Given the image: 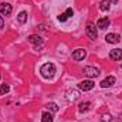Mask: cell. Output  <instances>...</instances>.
<instances>
[{
    "label": "cell",
    "mask_w": 122,
    "mask_h": 122,
    "mask_svg": "<svg viewBox=\"0 0 122 122\" xmlns=\"http://www.w3.org/2000/svg\"><path fill=\"white\" fill-rule=\"evenodd\" d=\"M40 74L43 75V78L46 80H50L56 75V65L53 62H46L44 65H41L40 68Z\"/></svg>",
    "instance_id": "cell-1"
},
{
    "label": "cell",
    "mask_w": 122,
    "mask_h": 122,
    "mask_svg": "<svg viewBox=\"0 0 122 122\" xmlns=\"http://www.w3.org/2000/svg\"><path fill=\"white\" fill-rule=\"evenodd\" d=\"M85 33H87V36H88L91 40H95V38L98 37V31H97V27H95V24H92V23H88V24H87Z\"/></svg>",
    "instance_id": "cell-2"
},
{
    "label": "cell",
    "mask_w": 122,
    "mask_h": 122,
    "mask_svg": "<svg viewBox=\"0 0 122 122\" xmlns=\"http://www.w3.org/2000/svg\"><path fill=\"white\" fill-rule=\"evenodd\" d=\"M82 72H84L88 78H95V77H98V75H99V70H98V68H95V67H84Z\"/></svg>",
    "instance_id": "cell-3"
},
{
    "label": "cell",
    "mask_w": 122,
    "mask_h": 122,
    "mask_svg": "<svg viewBox=\"0 0 122 122\" xmlns=\"http://www.w3.org/2000/svg\"><path fill=\"white\" fill-rule=\"evenodd\" d=\"M94 87H95V82L91 81V80H84L78 84V88L82 90V91H91Z\"/></svg>",
    "instance_id": "cell-4"
},
{
    "label": "cell",
    "mask_w": 122,
    "mask_h": 122,
    "mask_svg": "<svg viewBox=\"0 0 122 122\" xmlns=\"http://www.w3.org/2000/svg\"><path fill=\"white\" fill-rule=\"evenodd\" d=\"M85 56H87V51H85L84 48H77V50L72 53V60L81 61V60L85 58Z\"/></svg>",
    "instance_id": "cell-5"
},
{
    "label": "cell",
    "mask_w": 122,
    "mask_h": 122,
    "mask_svg": "<svg viewBox=\"0 0 122 122\" xmlns=\"http://www.w3.org/2000/svg\"><path fill=\"white\" fill-rule=\"evenodd\" d=\"M109 57H111V60H114V61H121L122 60V50L121 48L111 50L109 51Z\"/></svg>",
    "instance_id": "cell-6"
},
{
    "label": "cell",
    "mask_w": 122,
    "mask_h": 122,
    "mask_svg": "<svg viewBox=\"0 0 122 122\" xmlns=\"http://www.w3.org/2000/svg\"><path fill=\"white\" fill-rule=\"evenodd\" d=\"M119 40H121V37L118 34H114V33H109L105 36V41L109 44H117V43H119Z\"/></svg>",
    "instance_id": "cell-7"
},
{
    "label": "cell",
    "mask_w": 122,
    "mask_h": 122,
    "mask_svg": "<svg viewBox=\"0 0 122 122\" xmlns=\"http://www.w3.org/2000/svg\"><path fill=\"white\" fill-rule=\"evenodd\" d=\"M29 41H30L31 44H34L36 47H38V46H43V38L40 37V36H37V34H33L29 37Z\"/></svg>",
    "instance_id": "cell-8"
},
{
    "label": "cell",
    "mask_w": 122,
    "mask_h": 122,
    "mask_svg": "<svg viewBox=\"0 0 122 122\" xmlns=\"http://www.w3.org/2000/svg\"><path fill=\"white\" fill-rule=\"evenodd\" d=\"M115 84V77H107L105 80L101 81V87L102 88H108V87H112Z\"/></svg>",
    "instance_id": "cell-9"
},
{
    "label": "cell",
    "mask_w": 122,
    "mask_h": 122,
    "mask_svg": "<svg viewBox=\"0 0 122 122\" xmlns=\"http://www.w3.org/2000/svg\"><path fill=\"white\" fill-rule=\"evenodd\" d=\"M72 14H74V10L70 7V9H67L64 13H61L60 16H58V20H60V21H65V20H67L68 17H71Z\"/></svg>",
    "instance_id": "cell-10"
},
{
    "label": "cell",
    "mask_w": 122,
    "mask_h": 122,
    "mask_svg": "<svg viewBox=\"0 0 122 122\" xmlns=\"http://www.w3.org/2000/svg\"><path fill=\"white\" fill-rule=\"evenodd\" d=\"M0 13H1L3 16H9V14L11 13V6H10L9 3H3V4L0 6Z\"/></svg>",
    "instance_id": "cell-11"
},
{
    "label": "cell",
    "mask_w": 122,
    "mask_h": 122,
    "mask_svg": "<svg viewBox=\"0 0 122 122\" xmlns=\"http://www.w3.org/2000/svg\"><path fill=\"white\" fill-rule=\"evenodd\" d=\"M108 26H109V19L108 17H102V19H99L97 21V27L98 29H107Z\"/></svg>",
    "instance_id": "cell-12"
},
{
    "label": "cell",
    "mask_w": 122,
    "mask_h": 122,
    "mask_svg": "<svg viewBox=\"0 0 122 122\" xmlns=\"http://www.w3.org/2000/svg\"><path fill=\"white\" fill-rule=\"evenodd\" d=\"M78 97H80V92L75 91V90H72V91H68L67 92V99L68 101H75V99H78Z\"/></svg>",
    "instance_id": "cell-13"
},
{
    "label": "cell",
    "mask_w": 122,
    "mask_h": 122,
    "mask_svg": "<svg viewBox=\"0 0 122 122\" xmlns=\"http://www.w3.org/2000/svg\"><path fill=\"white\" fill-rule=\"evenodd\" d=\"M111 7V0H102L101 4H99V10L101 11H108Z\"/></svg>",
    "instance_id": "cell-14"
},
{
    "label": "cell",
    "mask_w": 122,
    "mask_h": 122,
    "mask_svg": "<svg viewBox=\"0 0 122 122\" xmlns=\"http://www.w3.org/2000/svg\"><path fill=\"white\" fill-rule=\"evenodd\" d=\"M53 121H54L53 114H50V112H43V115H41V122H53Z\"/></svg>",
    "instance_id": "cell-15"
},
{
    "label": "cell",
    "mask_w": 122,
    "mask_h": 122,
    "mask_svg": "<svg viewBox=\"0 0 122 122\" xmlns=\"http://www.w3.org/2000/svg\"><path fill=\"white\" fill-rule=\"evenodd\" d=\"M90 107H91L90 102H81V104L78 105V109H80V112H85V111L90 109Z\"/></svg>",
    "instance_id": "cell-16"
},
{
    "label": "cell",
    "mask_w": 122,
    "mask_h": 122,
    "mask_svg": "<svg viewBox=\"0 0 122 122\" xmlns=\"http://www.w3.org/2000/svg\"><path fill=\"white\" fill-rule=\"evenodd\" d=\"M17 20L20 23H26L27 21V11H20L19 16H17Z\"/></svg>",
    "instance_id": "cell-17"
},
{
    "label": "cell",
    "mask_w": 122,
    "mask_h": 122,
    "mask_svg": "<svg viewBox=\"0 0 122 122\" xmlns=\"http://www.w3.org/2000/svg\"><path fill=\"white\" fill-rule=\"evenodd\" d=\"M10 90V87L7 85V84H1L0 85V95H4V94H7Z\"/></svg>",
    "instance_id": "cell-18"
},
{
    "label": "cell",
    "mask_w": 122,
    "mask_h": 122,
    "mask_svg": "<svg viewBox=\"0 0 122 122\" xmlns=\"http://www.w3.org/2000/svg\"><path fill=\"white\" fill-rule=\"evenodd\" d=\"M47 108L51 109L53 112H57V111H58V107H57V104H54V102H50V104L47 105Z\"/></svg>",
    "instance_id": "cell-19"
},
{
    "label": "cell",
    "mask_w": 122,
    "mask_h": 122,
    "mask_svg": "<svg viewBox=\"0 0 122 122\" xmlns=\"http://www.w3.org/2000/svg\"><path fill=\"white\" fill-rule=\"evenodd\" d=\"M111 119H112V118H111L109 114H104V115H102V121L104 122H111Z\"/></svg>",
    "instance_id": "cell-20"
},
{
    "label": "cell",
    "mask_w": 122,
    "mask_h": 122,
    "mask_svg": "<svg viewBox=\"0 0 122 122\" xmlns=\"http://www.w3.org/2000/svg\"><path fill=\"white\" fill-rule=\"evenodd\" d=\"M3 26H4V20H3V17L0 16V29H3Z\"/></svg>",
    "instance_id": "cell-21"
},
{
    "label": "cell",
    "mask_w": 122,
    "mask_h": 122,
    "mask_svg": "<svg viewBox=\"0 0 122 122\" xmlns=\"http://www.w3.org/2000/svg\"><path fill=\"white\" fill-rule=\"evenodd\" d=\"M111 3H118V0H111Z\"/></svg>",
    "instance_id": "cell-22"
}]
</instances>
